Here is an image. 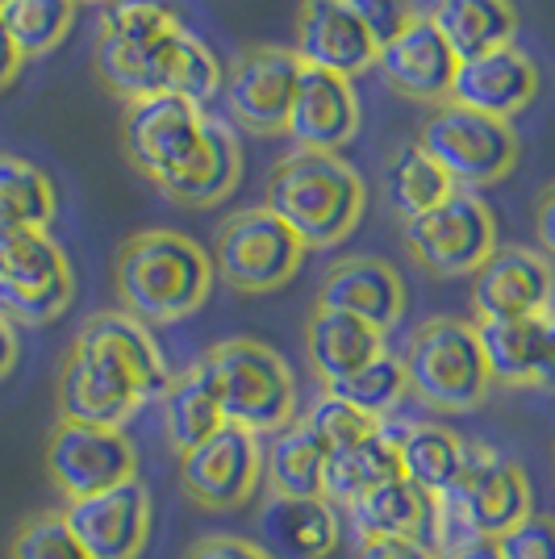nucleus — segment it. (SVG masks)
Here are the masks:
<instances>
[{"instance_id": "1", "label": "nucleus", "mask_w": 555, "mask_h": 559, "mask_svg": "<svg viewBox=\"0 0 555 559\" xmlns=\"http://www.w3.org/2000/svg\"><path fill=\"white\" fill-rule=\"evenodd\" d=\"M213 255L180 230H139L117 251L114 288L121 313L142 326H176L213 293Z\"/></svg>"}, {"instance_id": "2", "label": "nucleus", "mask_w": 555, "mask_h": 559, "mask_svg": "<svg viewBox=\"0 0 555 559\" xmlns=\"http://www.w3.org/2000/svg\"><path fill=\"white\" fill-rule=\"evenodd\" d=\"M368 205L364 176L343 155H318V151H293L284 155L268 176V201L272 210L305 242V251H326L347 242Z\"/></svg>"}, {"instance_id": "3", "label": "nucleus", "mask_w": 555, "mask_h": 559, "mask_svg": "<svg viewBox=\"0 0 555 559\" xmlns=\"http://www.w3.org/2000/svg\"><path fill=\"white\" fill-rule=\"evenodd\" d=\"M93 68L96 80L126 105L172 93L205 109L226 84L222 63L213 59V50L185 25L163 34V38H146V43L96 34Z\"/></svg>"}, {"instance_id": "4", "label": "nucleus", "mask_w": 555, "mask_h": 559, "mask_svg": "<svg viewBox=\"0 0 555 559\" xmlns=\"http://www.w3.org/2000/svg\"><path fill=\"white\" fill-rule=\"evenodd\" d=\"M534 492H531V476L518 460H509L506 451L488 443H468L463 451V467L456 476V485L447 489L442 501L430 506V522H435V535H439V547L451 522L460 531V543H497L501 535H509L513 526H522L531 518Z\"/></svg>"}, {"instance_id": "5", "label": "nucleus", "mask_w": 555, "mask_h": 559, "mask_svg": "<svg viewBox=\"0 0 555 559\" xmlns=\"http://www.w3.org/2000/svg\"><path fill=\"white\" fill-rule=\"evenodd\" d=\"M222 418L251 435H276L297 421V376L259 338H226L201 355Z\"/></svg>"}, {"instance_id": "6", "label": "nucleus", "mask_w": 555, "mask_h": 559, "mask_svg": "<svg viewBox=\"0 0 555 559\" xmlns=\"http://www.w3.org/2000/svg\"><path fill=\"white\" fill-rule=\"evenodd\" d=\"M410 393L435 414H472L488 401L485 350L476 322L463 318H430L410 334V347L401 355Z\"/></svg>"}, {"instance_id": "7", "label": "nucleus", "mask_w": 555, "mask_h": 559, "mask_svg": "<svg viewBox=\"0 0 555 559\" xmlns=\"http://www.w3.org/2000/svg\"><path fill=\"white\" fill-rule=\"evenodd\" d=\"M146 401L151 393H146L142 376L117 355L105 334H96L84 322L59 364V380H55L59 421L126 430V421L134 418Z\"/></svg>"}, {"instance_id": "8", "label": "nucleus", "mask_w": 555, "mask_h": 559, "mask_svg": "<svg viewBox=\"0 0 555 559\" xmlns=\"http://www.w3.org/2000/svg\"><path fill=\"white\" fill-rule=\"evenodd\" d=\"M75 297L63 247L47 230H22L0 222V313L17 326H47L68 313Z\"/></svg>"}, {"instance_id": "9", "label": "nucleus", "mask_w": 555, "mask_h": 559, "mask_svg": "<svg viewBox=\"0 0 555 559\" xmlns=\"http://www.w3.org/2000/svg\"><path fill=\"white\" fill-rule=\"evenodd\" d=\"M417 146L451 176L456 188H493L518 167V134L509 121L468 114L460 105H439L426 117Z\"/></svg>"}, {"instance_id": "10", "label": "nucleus", "mask_w": 555, "mask_h": 559, "mask_svg": "<svg viewBox=\"0 0 555 559\" xmlns=\"http://www.w3.org/2000/svg\"><path fill=\"white\" fill-rule=\"evenodd\" d=\"M305 242L272 210H238L222 222L213 247V272L234 293H276L302 272Z\"/></svg>"}, {"instance_id": "11", "label": "nucleus", "mask_w": 555, "mask_h": 559, "mask_svg": "<svg viewBox=\"0 0 555 559\" xmlns=\"http://www.w3.org/2000/svg\"><path fill=\"white\" fill-rule=\"evenodd\" d=\"M209 114L185 96H146L121 117V151L151 185L167 188L185 176L201 155Z\"/></svg>"}, {"instance_id": "12", "label": "nucleus", "mask_w": 555, "mask_h": 559, "mask_svg": "<svg viewBox=\"0 0 555 559\" xmlns=\"http://www.w3.org/2000/svg\"><path fill=\"white\" fill-rule=\"evenodd\" d=\"M405 251L435 280L476 276V267L497 251V222L476 192L456 188L442 205L405 222Z\"/></svg>"}, {"instance_id": "13", "label": "nucleus", "mask_w": 555, "mask_h": 559, "mask_svg": "<svg viewBox=\"0 0 555 559\" xmlns=\"http://www.w3.org/2000/svg\"><path fill=\"white\" fill-rule=\"evenodd\" d=\"M263 485V447L243 426H222L205 443L180 455V492L188 506L205 513L243 510Z\"/></svg>"}, {"instance_id": "14", "label": "nucleus", "mask_w": 555, "mask_h": 559, "mask_svg": "<svg viewBox=\"0 0 555 559\" xmlns=\"http://www.w3.org/2000/svg\"><path fill=\"white\" fill-rule=\"evenodd\" d=\"M47 476L63 501L96 497L139 480V451L126 430L55 421L47 439Z\"/></svg>"}, {"instance_id": "15", "label": "nucleus", "mask_w": 555, "mask_h": 559, "mask_svg": "<svg viewBox=\"0 0 555 559\" xmlns=\"http://www.w3.org/2000/svg\"><path fill=\"white\" fill-rule=\"evenodd\" d=\"M302 84V63L284 47H247L226 71V109L231 117L259 139H276L288 130L293 96Z\"/></svg>"}, {"instance_id": "16", "label": "nucleus", "mask_w": 555, "mask_h": 559, "mask_svg": "<svg viewBox=\"0 0 555 559\" xmlns=\"http://www.w3.org/2000/svg\"><path fill=\"white\" fill-rule=\"evenodd\" d=\"M63 518L88 559H139L155 531V497L142 480H130L109 492L68 501Z\"/></svg>"}, {"instance_id": "17", "label": "nucleus", "mask_w": 555, "mask_h": 559, "mask_svg": "<svg viewBox=\"0 0 555 559\" xmlns=\"http://www.w3.org/2000/svg\"><path fill=\"white\" fill-rule=\"evenodd\" d=\"M476 322H513L555 309V267L531 247H497L472 276Z\"/></svg>"}, {"instance_id": "18", "label": "nucleus", "mask_w": 555, "mask_h": 559, "mask_svg": "<svg viewBox=\"0 0 555 559\" xmlns=\"http://www.w3.org/2000/svg\"><path fill=\"white\" fill-rule=\"evenodd\" d=\"M376 68L389 80V88L410 96L417 105H447L451 100V84H456V50L447 47L435 22L426 13H414L410 25L397 34L389 47H380Z\"/></svg>"}, {"instance_id": "19", "label": "nucleus", "mask_w": 555, "mask_h": 559, "mask_svg": "<svg viewBox=\"0 0 555 559\" xmlns=\"http://www.w3.org/2000/svg\"><path fill=\"white\" fill-rule=\"evenodd\" d=\"M405 280L393 263L376 255H347L330 263L318 288V309L347 313L355 322H368L371 330L389 334L405 318Z\"/></svg>"}, {"instance_id": "20", "label": "nucleus", "mask_w": 555, "mask_h": 559, "mask_svg": "<svg viewBox=\"0 0 555 559\" xmlns=\"http://www.w3.org/2000/svg\"><path fill=\"white\" fill-rule=\"evenodd\" d=\"M493 384L555 393V309L513 322H476Z\"/></svg>"}, {"instance_id": "21", "label": "nucleus", "mask_w": 555, "mask_h": 559, "mask_svg": "<svg viewBox=\"0 0 555 559\" xmlns=\"http://www.w3.org/2000/svg\"><path fill=\"white\" fill-rule=\"evenodd\" d=\"M293 55L302 68H318L330 75L355 80L376 68L380 47L368 38V29L355 22L343 0H302L297 9V38Z\"/></svg>"}, {"instance_id": "22", "label": "nucleus", "mask_w": 555, "mask_h": 559, "mask_svg": "<svg viewBox=\"0 0 555 559\" xmlns=\"http://www.w3.org/2000/svg\"><path fill=\"white\" fill-rule=\"evenodd\" d=\"M297 151L339 155L359 134V93L355 80L330 75L318 68H302V84L293 96V114L284 130Z\"/></svg>"}, {"instance_id": "23", "label": "nucleus", "mask_w": 555, "mask_h": 559, "mask_svg": "<svg viewBox=\"0 0 555 559\" xmlns=\"http://www.w3.org/2000/svg\"><path fill=\"white\" fill-rule=\"evenodd\" d=\"M539 93V68L522 47H501L476 55L456 68V84H451V100L468 114H485L497 121H509L522 114Z\"/></svg>"}, {"instance_id": "24", "label": "nucleus", "mask_w": 555, "mask_h": 559, "mask_svg": "<svg viewBox=\"0 0 555 559\" xmlns=\"http://www.w3.org/2000/svg\"><path fill=\"white\" fill-rule=\"evenodd\" d=\"M259 547L272 559H330L343 547L339 510L322 497H268L259 510Z\"/></svg>"}, {"instance_id": "25", "label": "nucleus", "mask_w": 555, "mask_h": 559, "mask_svg": "<svg viewBox=\"0 0 555 559\" xmlns=\"http://www.w3.org/2000/svg\"><path fill=\"white\" fill-rule=\"evenodd\" d=\"M385 350H389L385 347V334L371 330L368 322H355L347 313L314 309L309 322H305V355H309L314 376L322 380V389L355 376L364 364H371Z\"/></svg>"}, {"instance_id": "26", "label": "nucleus", "mask_w": 555, "mask_h": 559, "mask_svg": "<svg viewBox=\"0 0 555 559\" xmlns=\"http://www.w3.org/2000/svg\"><path fill=\"white\" fill-rule=\"evenodd\" d=\"M389 480H401V455H397V435L380 426L368 439L330 451L322 472V501L351 510L359 497H368Z\"/></svg>"}, {"instance_id": "27", "label": "nucleus", "mask_w": 555, "mask_h": 559, "mask_svg": "<svg viewBox=\"0 0 555 559\" xmlns=\"http://www.w3.org/2000/svg\"><path fill=\"white\" fill-rule=\"evenodd\" d=\"M426 17L435 22L460 63L488 50L513 47V34H518L513 0H430Z\"/></svg>"}, {"instance_id": "28", "label": "nucleus", "mask_w": 555, "mask_h": 559, "mask_svg": "<svg viewBox=\"0 0 555 559\" xmlns=\"http://www.w3.org/2000/svg\"><path fill=\"white\" fill-rule=\"evenodd\" d=\"M397 435V455H401V476L414 485L430 506L447 497V489L456 485L463 467V443L460 435L442 421H414L405 430H393Z\"/></svg>"}, {"instance_id": "29", "label": "nucleus", "mask_w": 555, "mask_h": 559, "mask_svg": "<svg viewBox=\"0 0 555 559\" xmlns=\"http://www.w3.org/2000/svg\"><path fill=\"white\" fill-rule=\"evenodd\" d=\"M238 176H243V151H238V139L231 134L226 121L209 117L201 155L192 159V167H188L176 185L163 188V197L176 201V205H188V210H209V205H222V201L231 197L234 185H238Z\"/></svg>"}, {"instance_id": "30", "label": "nucleus", "mask_w": 555, "mask_h": 559, "mask_svg": "<svg viewBox=\"0 0 555 559\" xmlns=\"http://www.w3.org/2000/svg\"><path fill=\"white\" fill-rule=\"evenodd\" d=\"M326 460H330L326 443L302 418L276 430L268 451H263L268 497H322Z\"/></svg>"}, {"instance_id": "31", "label": "nucleus", "mask_w": 555, "mask_h": 559, "mask_svg": "<svg viewBox=\"0 0 555 559\" xmlns=\"http://www.w3.org/2000/svg\"><path fill=\"white\" fill-rule=\"evenodd\" d=\"M163 405V435H167V447L176 455L192 451L197 443H205L213 430H222L226 418H222V405H217V393L209 384L201 359L188 368V372L172 376L167 393L160 396Z\"/></svg>"}, {"instance_id": "32", "label": "nucleus", "mask_w": 555, "mask_h": 559, "mask_svg": "<svg viewBox=\"0 0 555 559\" xmlns=\"http://www.w3.org/2000/svg\"><path fill=\"white\" fill-rule=\"evenodd\" d=\"M347 518L359 538H422L430 526V501L401 476L359 497Z\"/></svg>"}, {"instance_id": "33", "label": "nucleus", "mask_w": 555, "mask_h": 559, "mask_svg": "<svg viewBox=\"0 0 555 559\" xmlns=\"http://www.w3.org/2000/svg\"><path fill=\"white\" fill-rule=\"evenodd\" d=\"M385 188H389V205L401 222H414L422 213H430L456 192L451 176L417 142H405L393 151V159L385 167Z\"/></svg>"}, {"instance_id": "34", "label": "nucleus", "mask_w": 555, "mask_h": 559, "mask_svg": "<svg viewBox=\"0 0 555 559\" xmlns=\"http://www.w3.org/2000/svg\"><path fill=\"white\" fill-rule=\"evenodd\" d=\"M59 213V197L43 167L17 155H0V222L22 230H47Z\"/></svg>"}, {"instance_id": "35", "label": "nucleus", "mask_w": 555, "mask_h": 559, "mask_svg": "<svg viewBox=\"0 0 555 559\" xmlns=\"http://www.w3.org/2000/svg\"><path fill=\"white\" fill-rule=\"evenodd\" d=\"M75 9H80L75 0H9L0 9V22L25 59H38V55H50L71 34Z\"/></svg>"}, {"instance_id": "36", "label": "nucleus", "mask_w": 555, "mask_h": 559, "mask_svg": "<svg viewBox=\"0 0 555 559\" xmlns=\"http://www.w3.org/2000/svg\"><path fill=\"white\" fill-rule=\"evenodd\" d=\"M326 393L343 396L347 405L364 409L368 418L385 421L397 409V405L405 401V393H410V376H405V364H401V355L385 350V355H376L371 364H364V368H359L355 376L339 380V384H330Z\"/></svg>"}, {"instance_id": "37", "label": "nucleus", "mask_w": 555, "mask_h": 559, "mask_svg": "<svg viewBox=\"0 0 555 559\" xmlns=\"http://www.w3.org/2000/svg\"><path fill=\"white\" fill-rule=\"evenodd\" d=\"M180 25H185L180 9L172 0H105L101 4V34H109V38L146 43V38H163Z\"/></svg>"}, {"instance_id": "38", "label": "nucleus", "mask_w": 555, "mask_h": 559, "mask_svg": "<svg viewBox=\"0 0 555 559\" xmlns=\"http://www.w3.org/2000/svg\"><path fill=\"white\" fill-rule=\"evenodd\" d=\"M9 559H88V551L75 543L63 510H43L17 526Z\"/></svg>"}, {"instance_id": "39", "label": "nucleus", "mask_w": 555, "mask_h": 559, "mask_svg": "<svg viewBox=\"0 0 555 559\" xmlns=\"http://www.w3.org/2000/svg\"><path fill=\"white\" fill-rule=\"evenodd\" d=\"M302 421L322 439L326 451H339V447L359 443V439H368V435H376V430L385 426V421L368 418L364 409H355V405H347L343 396H334V393L318 396Z\"/></svg>"}, {"instance_id": "40", "label": "nucleus", "mask_w": 555, "mask_h": 559, "mask_svg": "<svg viewBox=\"0 0 555 559\" xmlns=\"http://www.w3.org/2000/svg\"><path fill=\"white\" fill-rule=\"evenodd\" d=\"M343 4L355 13V22L368 29V38L376 47H389L414 17L410 0H343Z\"/></svg>"}, {"instance_id": "41", "label": "nucleus", "mask_w": 555, "mask_h": 559, "mask_svg": "<svg viewBox=\"0 0 555 559\" xmlns=\"http://www.w3.org/2000/svg\"><path fill=\"white\" fill-rule=\"evenodd\" d=\"M497 551L506 559H555V518L531 513L522 526L497 538Z\"/></svg>"}, {"instance_id": "42", "label": "nucleus", "mask_w": 555, "mask_h": 559, "mask_svg": "<svg viewBox=\"0 0 555 559\" xmlns=\"http://www.w3.org/2000/svg\"><path fill=\"white\" fill-rule=\"evenodd\" d=\"M185 559H272L255 538L243 535H201Z\"/></svg>"}, {"instance_id": "43", "label": "nucleus", "mask_w": 555, "mask_h": 559, "mask_svg": "<svg viewBox=\"0 0 555 559\" xmlns=\"http://www.w3.org/2000/svg\"><path fill=\"white\" fill-rule=\"evenodd\" d=\"M351 559H439V551L422 538H359Z\"/></svg>"}, {"instance_id": "44", "label": "nucleus", "mask_w": 555, "mask_h": 559, "mask_svg": "<svg viewBox=\"0 0 555 559\" xmlns=\"http://www.w3.org/2000/svg\"><path fill=\"white\" fill-rule=\"evenodd\" d=\"M534 242H539V255L555 267V185H547L534 201Z\"/></svg>"}, {"instance_id": "45", "label": "nucleus", "mask_w": 555, "mask_h": 559, "mask_svg": "<svg viewBox=\"0 0 555 559\" xmlns=\"http://www.w3.org/2000/svg\"><path fill=\"white\" fill-rule=\"evenodd\" d=\"M22 63H25V55L17 50V43L9 38V29H4V22H0V93L22 75Z\"/></svg>"}, {"instance_id": "46", "label": "nucleus", "mask_w": 555, "mask_h": 559, "mask_svg": "<svg viewBox=\"0 0 555 559\" xmlns=\"http://www.w3.org/2000/svg\"><path fill=\"white\" fill-rule=\"evenodd\" d=\"M17 355H22V343H17V326L0 313V384L13 376V368H17Z\"/></svg>"}, {"instance_id": "47", "label": "nucleus", "mask_w": 555, "mask_h": 559, "mask_svg": "<svg viewBox=\"0 0 555 559\" xmlns=\"http://www.w3.org/2000/svg\"><path fill=\"white\" fill-rule=\"evenodd\" d=\"M442 559H506L497 551V543H485V538H476V543H463V547H451V551H442Z\"/></svg>"}, {"instance_id": "48", "label": "nucleus", "mask_w": 555, "mask_h": 559, "mask_svg": "<svg viewBox=\"0 0 555 559\" xmlns=\"http://www.w3.org/2000/svg\"><path fill=\"white\" fill-rule=\"evenodd\" d=\"M75 4H105V0H75Z\"/></svg>"}, {"instance_id": "49", "label": "nucleus", "mask_w": 555, "mask_h": 559, "mask_svg": "<svg viewBox=\"0 0 555 559\" xmlns=\"http://www.w3.org/2000/svg\"><path fill=\"white\" fill-rule=\"evenodd\" d=\"M4 4H9V0H0V9H4Z\"/></svg>"}, {"instance_id": "50", "label": "nucleus", "mask_w": 555, "mask_h": 559, "mask_svg": "<svg viewBox=\"0 0 555 559\" xmlns=\"http://www.w3.org/2000/svg\"><path fill=\"white\" fill-rule=\"evenodd\" d=\"M552 467H555V455H552Z\"/></svg>"}]
</instances>
